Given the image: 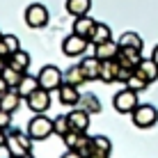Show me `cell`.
<instances>
[{
    "mask_svg": "<svg viewBox=\"0 0 158 158\" xmlns=\"http://www.w3.org/2000/svg\"><path fill=\"white\" fill-rule=\"evenodd\" d=\"M5 67H7V57L0 55V73H2V69H5Z\"/></svg>",
    "mask_w": 158,
    "mask_h": 158,
    "instance_id": "cell-35",
    "label": "cell"
},
{
    "mask_svg": "<svg viewBox=\"0 0 158 158\" xmlns=\"http://www.w3.org/2000/svg\"><path fill=\"white\" fill-rule=\"evenodd\" d=\"M87 138H89V135H87V131H69L62 140H64V144H67V149H78V147L83 144Z\"/></svg>",
    "mask_w": 158,
    "mask_h": 158,
    "instance_id": "cell-25",
    "label": "cell"
},
{
    "mask_svg": "<svg viewBox=\"0 0 158 158\" xmlns=\"http://www.w3.org/2000/svg\"><path fill=\"white\" fill-rule=\"evenodd\" d=\"M108 39H112L110 25H106V23H96V28H94V32H92L89 41L96 46V44H103V41H108Z\"/></svg>",
    "mask_w": 158,
    "mask_h": 158,
    "instance_id": "cell-27",
    "label": "cell"
},
{
    "mask_svg": "<svg viewBox=\"0 0 158 158\" xmlns=\"http://www.w3.org/2000/svg\"><path fill=\"white\" fill-rule=\"evenodd\" d=\"M119 76V62L115 60H101V80L103 83H115Z\"/></svg>",
    "mask_w": 158,
    "mask_h": 158,
    "instance_id": "cell-17",
    "label": "cell"
},
{
    "mask_svg": "<svg viewBox=\"0 0 158 158\" xmlns=\"http://www.w3.org/2000/svg\"><path fill=\"white\" fill-rule=\"evenodd\" d=\"M0 76L7 80V85L12 87V89H16V87H19V83L23 80V76H25V73H23V71H19V69H14L12 64H7V67L2 69V73H0Z\"/></svg>",
    "mask_w": 158,
    "mask_h": 158,
    "instance_id": "cell-26",
    "label": "cell"
},
{
    "mask_svg": "<svg viewBox=\"0 0 158 158\" xmlns=\"http://www.w3.org/2000/svg\"><path fill=\"white\" fill-rule=\"evenodd\" d=\"M119 46H128V48H138V51H142V39H140L138 32H124L122 37H119Z\"/></svg>",
    "mask_w": 158,
    "mask_h": 158,
    "instance_id": "cell-28",
    "label": "cell"
},
{
    "mask_svg": "<svg viewBox=\"0 0 158 158\" xmlns=\"http://www.w3.org/2000/svg\"><path fill=\"white\" fill-rule=\"evenodd\" d=\"M117 53H119V41H115V39H108V41L94 46V55L99 60H115Z\"/></svg>",
    "mask_w": 158,
    "mask_h": 158,
    "instance_id": "cell-12",
    "label": "cell"
},
{
    "mask_svg": "<svg viewBox=\"0 0 158 158\" xmlns=\"http://www.w3.org/2000/svg\"><path fill=\"white\" fill-rule=\"evenodd\" d=\"M5 142H7V133L0 128V147H5Z\"/></svg>",
    "mask_w": 158,
    "mask_h": 158,
    "instance_id": "cell-34",
    "label": "cell"
},
{
    "mask_svg": "<svg viewBox=\"0 0 158 158\" xmlns=\"http://www.w3.org/2000/svg\"><path fill=\"white\" fill-rule=\"evenodd\" d=\"M9 89H12V87H9V85H7V80H5L2 76H0V99H2V96L7 94Z\"/></svg>",
    "mask_w": 158,
    "mask_h": 158,
    "instance_id": "cell-32",
    "label": "cell"
},
{
    "mask_svg": "<svg viewBox=\"0 0 158 158\" xmlns=\"http://www.w3.org/2000/svg\"><path fill=\"white\" fill-rule=\"evenodd\" d=\"M135 73L142 76V78L147 80V83H156L158 80V64L154 57H142V62L138 64V69H135Z\"/></svg>",
    "mask_w": 158,
    "mask_h": 158,
    "instance_id": "cell-11",
    "label": "cell"
},
{
    "mask_svg": "<svg viewBox=\"0 0 158 158\" xmlns=\"http://www.w3.org/2000/svg\"><path fill=\"white\" fill-rule=\"evenodd\" d=\"M92 9V0H67V12L78 19V16H87Z\"/></svg>",
    "mask_w": 158,
    "mask_h": 158,
    "instance_id": "cell-19",
    "label": "cell"
},
{
    "mask_svg": "<svg viewBox=\"0 0 158 158\" xmlns=\"http://www.w3.org/2000/svg\"><path fill=\"white\" fill-rule=\"evenodd\" d=\"M94 28H96V21L89 19V14H87V16H78V19L73 21V32H76V35H80V37H85V39H89V37H92Z\"/></svg>",
    "mask_w": 158,
    "mask_h": 158,
    "instance_id": "cell-14",
    "label": "cell"
},
{
    "mask_svg": "<svg viewBox=\"0 0 158 158\" xmlns=\"http://www.w3.org/2000/svg\"><path fill=\"white\" fill-rule=\"evenodd\" d=\"M9 122H12V112H7V110H2V108H0V128H7L9 126Z\"/></svg>",
    "mask_w": 158,
    "mask_h": 158,
    "instance_id": "cell-31",
    "label": "cell"
},
{
    "mask_svg": "<svg viewBox=\"0 0 158 158\" xmlns=\"http://www.w3.org/2000/svg\"><path fill=\"white\" fill-rule=\"evenodd\" d=\"M39 85L44 87V89H48V92H55V89H60L62 87V83H64V73L60 71L57 67H53V64H48V67H44L41 71H39Z\"/></svg>",
    "mask_w": 158,
    "mask_h": 158,
    "instance_id": "cell-3",
    "label": "cell"
},
{
    "mask_svg": "<svg viewBox=\"0 0 158 158\" xmlns=\"http://www.w3.org/2000/svg\"><path fill=\"white\" fill-rule=\"evenodd\" d=\"M39 87H41V85H39V78H37V76H23V80L19 83L16 92H19L23 99H28V96H30V94H35Z\"/></svg>",
    "mask_w": 158,
    "mask_h": 158,
    "instance_id": "cell-18",
    "label": "cell"
},
{
    "mask_svg": "<svg viewBox=\"0 0 158 158\" xmlns=\"http://www.w3.org/2000/svg\"><path fill=\"white\" fill-rule=\"evenodd\" d=\"M151 57H154V60H156V64H158V44L154 46V51H151Z\"/></svg>",
    "mask_w": 158,
    "mask_h": 158,
    "instance_id": "cell-36",
    "label": "cell"
},
{
    "mask_svg": "<svg viewBox=\"0 0 158 158\" xmlns=\"http://www.w3.org/2000/svg\"><path fill=\"white\" fill-rule=\"evenodd\" d=\"M28 158H32V156H28Z\"/></svg>",
    "mask_w": 158,
    "mask_h": 158,
    "instance_id": "cell-38",
    "label": "cell"
},
{
    "mask_svg": "<svg viewBox=\"0 0 158 158\" xmlns=\"http://www.w3.org/2000/svg\"><path fill=\"white\" fill-rule=\"evenodd\" d=\"M5 144H7V149L12 151L14 158H28L32 151V138L30 133H23V131H9Z\"/></svg>",
    "mask_w": 158,
    "mask_h": 158,
    "instance_id": "cell-1",
    "label": "cell"
},
{
    "mask_svg": "<svg viewBox=\"0 0 158 158\" xmlns=\"http://www.w3.org/2000/svg\"><path fill=\"white\" fill-rule=\"evenodd\" d=\"M48 19H51V14H48L46 5H41V2L28 5V9H25V23L30 28H44L48 23Z\"/></svg>",
    "mask_w": 158,
    "mask_h": 158,
    "instance_id": "cell-6",
    "label": "cell"
},
{
    "mask_svg": "<svg viewBox=\"0 0 158 158\" xmlns=\"http://www.w3.org/2000/svg\"><path fill=\"white\" fill-rule=\"evenodd\" d=\"M64 83H69V85H76V87H80L83 83H87L83 67H80V64H73V67H69L67 71H64Z\"/></svg>",
    "mask_w": 158,
    "mask_h": 158,
    "instance_id": "cell-21",
    "label": "cell"
},
{
    "mask_svg": "<svg viewBox=\"0 0 158 158\" xmlns=\"http://www.w3.org/2000/svg\"><path fill=\"white\" fill-rule=\"evenodd\" d=\"M53 122H55V135H60V138H64L69 131H73L71 128V122H69L67 115H60V117L53 119Z\"/></svg>",
    "mask_w": 158,
    "mask_h": 158,
    "instance_id": "cell-29",
    "label": "cell"
},
{
    "mask_svg": "<svg viewBox=\"0 0 158 158\" xmlns=\"http://www.w3.org/2000/svg\"><path fill=\"white\" fill-rule=\"evenodd\" d=\"M110 149H112V144L106 135H94L89 140V154H87V158H110Z\"/></svg>",
    "mask_w": 158,
    "mask_h": 158,
    "instance_id": "cell-9",
    "label": "cell"
},
{
    "mask_svg": "<svg viewBox=\"0 0 158 158\" xmlns=\"http://www.w3.org/2000/svg\"><path fill=\"white\" fill-rule=\"evenodd\" d=\"M7 64H12L14 69H19V71H28L30 69V53L28 51H16L14 55L7 57Z\"/></svg>",
    "mask_w": 158,
    "mask_h": 158,
    "instance_id": "cell-22",
    "label": "cell"
},
{
    "mask_svg": "<svg viewBox=\"0 0 158 158\" xmlns=\"http://www.w3.org/2000/svg\"><path fill=\"white\" fill-rule=\"evenodd\" d=\"M28 133H30V138L32 140H46L48 135H53L55 133V122L53 119H48L46 115H37V117H32L30 119V124H28Z\"/></svg>",
    "mask_w": 158,
    "mask_h": 158,
    "instance_id": "cell-2",
    "label": "cell"
},
{
    "mask_svg": "<svg viewBox=\"0 0 158 158\" xmlns=\"http://www.w3.org/2000/svg\"><path fill=\"white\" fill-rule=\"evenodd\" d=\"M69 122H71L73 131H87L89 128V112H85L83 108H76V110L69 112Z\"/></svg>",
    "mask_w": 158,
    "mask_h": 158,
    "instance_id": "cell-16",
    "label": "cell"
},
{
    "mask_svg": "<svg viewBox=\"0 0 158 158\" xmlns=\"http://www.w3.org/2000/svg\"><path fill=\"white\" fill-rule=\"evenodd\" d=\"M80 67H83L87 80H101V60L96 57V55L85 57L83 62H80Z\"/></svg>",
    "mask_w": 158,
    "mask_h": 158,
    "instance_id": "cell-13",
    "label": "cell"
},
{
    "mask_svg": "<svg viewBox=\"0 0 158 158\" xmlns=\"http://www.w3.org/2000/svg\"><path fill=\"white\" fill-rule=\"evenodd\" d=\"M112 106H115V110L117 112H124V115H131V112L135 110V108L140 106L138 103V92H133V89H122V92H117L115 94V99H112Z\"/></svg>",
    "mask_w": 158,
    "mask_h": 158,
    "instance_id": "cell-5",
    "label": "cell"
},
{
    "mask_svg": "<svg viewBox=\"0 0 158 158\" xmlns=\"http://www.w3.org/2000/svg\"><path fill=\"white\" fill-rule=\"evenodd\" d=\"M78 108H83V110H85V112H89V115L103 112V106H101V101L96 99V94H83V96H80Z\"/></svg>",
    "mask_w": 158,
    "mask_h": 158,
    "instance_id": "cell-23",
    "label": "cell"
},
{
    "mask_svg": "<svg viewBox=\"0 0 158 158\" xmlns=\"http://www.w3.org/2000/svg\"><path fill=\"white\" fill-rule=\"evenodd\" d=\"M62 158H83V156H80V154H78L76 149H69V151H67V154H64Z\"/></svg>",
    "mask_w": 158,
    "mask_h": 158,
    "instance_id": "cell-33",
    "label": "cell"
},
{
    "mask_svg": "<svg viewBox=\"0 0 158 158\" xmlns=\"http://www.w3.org/2000/svg\"><path fill=\"white\" fill-rule=\"evenodd\" d=\"M117 62L126 69H138V64L142 62V51L138 48H128V46H119V53H117Z\"/></svg>",
    "mask_w": 158,
    "mask_h": 158,
    "instance_id": "cell-8",
    "label": "cell"
},
{
    "mask_svg": "<svg viewBox=\"0 0 158 158\" xmlns=\"http://www.w3.org/2000/svg\"><path fill=\"white\" fill-rule=\"evenodd\" d=\"M21 101H23V96H21L16 89H9L7 94L0 99V108L7 110V112H16V110H19V106H21Z\"/></svg>",
    "mask_w": 158,
    "mask_h": 158,
    "instance_id": "cell-20",
    "label": "cell"
},
{
    "mask_svg": "<svg viewBox=\"0 0 158 158\" xmlns=\"http://www.w3.org/2000/svg\"><path fill=\"white\" fill-rule=\"evenodd\" d=\"M89 44H92L89 39H85V37L71 32V35L64 37V41H62V53H64V55H69V57H78V55H83V53L87 51Z\"/></svg>",
    "mask_w": 158,
    "mask_h": 158,
    "instance_id": "cell-7",
    "label": "cell"
},
{
    "mask_svg": "<svg viewBox=\"0 0 158 158\" xmlns=\"http://www.w3.org/2000/svg\"><path fill=\"white\" fill-rule=\"evenodd\" d=\"M28 108L32 112H46L48 108H51V92L39 87L35 94L28 96Z\"/></svg>",
    "mask_w": 158,
    "mask_h": 158,
    "instance_id": "cell-10",
    "label": "cell"
},
{
    "mask_svg": "<svg viewBox=\"0 0 158 158\" xmlns=\"http://www.w3.org/2000/svg\"><path fill=\"white\" fill-rule=\"evenodd\" d=\"M16 51H21L19 37H14V35H2V39H0V55L9 57V55H14Z\"/></svg>",
    "mask_w": 158,
    "mask_h": 158,
    "instance_id": "cell-24",
    "label": "cell"
},
{
    "mask_svg": "<svg viewBox=\"0 0 158 158\" xmlns=\"http://www.w3.org/2000/svg\"><path fill=\"white\" fill-rule=\"evenodd\" d=\"M57 92H60V101H62L64 106H78L80 96H83V94H78V87L69 85V83H62V87H60Z\"/></svg>",
    "mask_w": 158,
    "mask_h": 158,
    "instance_id": "cell-15",
    "label": "cell"
},
{
    "mask_svg": "<svg viewBox=\"0 0 158 158\" xmlns=\"http://www.w3.org/2000/svg\"><path fill=\"white\" fill-rule=\"evenodd\" d=\"M147 85H149V83H147L142 76H138V73H133V76H131V78L126 80V87H128V89H133V92H138V94L144 89Z\"/></svg>",
    "mask_w": 158,
    "mask_h": 158,
    "instance_id": "cell-30",
    "label": "cell"
},
{
    "mask_svg": "<svg viewBox=\"0 0 158 158\" xmlns=\"http://www.w3.org/2000/svg\"><path fill=\"white\" fill-rule=\"evenodd\" d=\"M131 119H133V124L138 128H151L154 124L158 122V110L154 106H138L133 112H131Z\"/></svg>",
    "mask_w": 158,
    "mask_h": 158,
    "instance_id": "cell-4",
    "label": "cell"
},
{
    "mask_svg": "<svg viewBox=\"0 0 158 158\" xmlns=\"http://www.w3.org/2000/svg\"><path fill=\"white\" fill-rule=\"evenodd\" d=\"M0 39H2V32H0Z\"/></svg>",
    "mask_w": 158,
    "mask_h": 158,
    "instance_id": "cell-37",
    "label": "cell"
}]
</instances>
